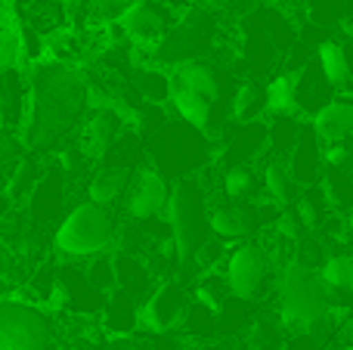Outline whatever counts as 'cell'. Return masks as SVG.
<instances>
[{"mask_svg": "<svg viewBox=\"0 0 353 350\" xmlns=\"http://www.w3.org/2000/svg\"><path fill=\"white\" fill-rule=\"evenodd\" d=\"M292 332L285 329L279 313H257L242 332L245 350H285Z\"/></svg>", "mask_w": 353, "mask_h": 350, "instance_id": "cell-23", "label": "cell"}, {"mask_svg": "<svg viewBox=\"0 0 353 350\" xmlns=\"http://www.w3.org/2000/svg\"><path fill=\"white\" fill-rule=\"evenodd\" d=\"M192 301L195 298L189 295V289L180 279H165V282H159V289L143 301V329L140 332H149L152 338L180 335L183 326H186L189 310H192Z\"/></svg>", "mask_w": 353, "mask_h": 350, "instance_id": "cell-8", "label": "cell"}, {"mask_svg": "<svg viewBox=\"0 0 353 350\" xmlns=\"http://www.w3.org/2000/svg\"><path fill=\"white\" fill-rule=\"evenodd\" d=\"M0 347L3 350H59L56 313L31 301L6 295L0 301Z\"/></svg>", "mask_w": 353, "mask_h": 350, "instance_id": "cell-6", "label": "cell"}, {"mask_svg": "<svg viewBox=\"0 0 353 350\" xmlns=\"http://www.w3.org/2000/svg\"><path fill=\"white\" fill-rule=\"evenodd\" d=\"M115 242L118 223L112 208L84 198L62 214V223L53 233V251L68 264H87L99 254L115 251Z\"/></svg>", "mask_w": 353, "mask_h": 350, "instance_id": "cell-3", "label": "cell"}, {"mask_svg": "<svg viewBox=\"0 0 353 350\" xmlns=\"http://www.w3.org/2000/svg\"><path fill=\"white\" fill-rule=\"evenodd\" d=\"M276 313L292 335H319L338 307L335 291L325 285L323 273L294 258L276 276Z\"/></svg>", "mask_w": 353, "mask_h": 350, "instance_id": "cell-2", "label": "cell"}, {"mask_svg": "<svg viewBox=\"0 0 353 350\" xmlns=\"http://www.w3.org/2000/svg\"><path fill=\"white\" fill-rule=\"evenodd\" d=\"M261 180H263V198H270L279 208H294L301 192H304V186L294 180L288 161L276 158V155H267L261 161Z\"/></svg>", "mask_w": 353, "mask_h": 350, "instance_id": "cell-16", "label": "cell"}, {"mask_svg": "<svg viewBox=\"0 0 353 350\" xmlns=\"http://www.w3.org/2000/svg\"><path fill=\"white\" fill-rule=\"evenodd\" d=\"M16 19L28 28H34L47 41L72 28V12H68L65 0H31Z\"/></svg>", "mask_w": 353, "mask_h": 350, "instance_id": "cell-17", "label": "cell"}, {"mask_svg": "<svg viewBox=\"0 0 353 350\" xmlns=\"http://www.w3.org/2000/svg\"><path fill=\"white\" fill-rule=\"evenodd\" d=\"M220 192L226 196V202H239V205H251L263 196V180H261V167L257 165H236L226 167L220 174Z\"/></svg>", "mask_w": 353, "mask_h": 350, "instance_id": "cell-24", "label": "cell"}, {"mask_svg": "<svg viewBox=\"0 0 353 350\" xmlns=\"http://www.w3.org/2000/svg\"><path fill=\"white\" fill-rule=\"evenodd\" d=\"M171 189H174V180H168L149 161V165H143L137 171L128 198H124V211H128L130 220H140V223L165 220L168 205H171Z\"/></svg>", "mask_w": 353, "mask_h": 350, "instance_id": "cell-10", "label": "cell"}, {"mask_svg": "<svg viewBox=\"0 0 353 350\" xmlns=\"http://www.w3.org/2000/svg\"><path fill=\"white\" fill-rule=\"evenodd\" d=\"M338 96H341V93L332 87V81L323 74L316 56H313V59L298 72V109H301V115L310 121V118L319 115L325 105L335 103Z\"/></svg>", "mask_w": 353, "mask_h": 350, "instance_id": "cell-15", "label": "cell"}, {"mask_svg": "<svg viewBox=\"0 0 353 350\" xmlns=\"http://www.w3.org/2000/svg\"><path fill=\"white\" fill-rule=\"evenodd\" d=\"M220 41H223V25L220 16L205 6H192L189 12H183L171 28V34L159 43V50L149 53V62L161 68H180L186 62L211 59L217 53Z\"/></svg>", "mask_w": 353, "mask_h": 350, "instance_id": "cell-5", "label": "cell"}, {"mask_svg": "<svg viewBox=\"0 0 353 350\" xmlns=\"http://www.w3.org/2000/svg\"><path fill=\"white\" fill-rule=\"evenodd\" d=\"M176 12L168 6V0H130L121 12V28L128 31L130 43L137 50V65L149 62V53L159 50V43L171 34L176 25Z\"/></svg>", "mask_w": 353, "mask_h": 350, "instance_id": "cell-7", "label": "cell"}, {"mask_svg": "<svg viewBox=\"0 0 353 350\" xmlns=\"http://www.w3.org/2000/svg\"><path fill=\"white\" fill-rule=\"evenodd\" d=\"M97 3H109V6H128L130 0H97Z\"/></svg>", "mask_w": 353, "mask_h": 350, "instance_id": "cell-32", "label": "cell"}, {"mask_svg": "<svg viewBox=\"0 0 353 350\" xmlns=\"http://www.w3.org/2000/svg\"><path fill=\"white\" fill-rule=\"evenodd\" d=\"M171 78H174L176 87H183V90L195 93V96L208 99V103H214V105H217L220 93H223V90H220V68L214 65L211 59L186 62V65L174 68Z\"/></svg>", "mask_w": 353, "mask_h": 350, "instance_id": "cell-20", "label": "cell"}, {"mask_svg": "<svg viewBox=\"0 0 353 350\" xmlns=\"http://www.w3.org/2000/svg\"><path fill=\"white\" fill-rule=\"evenodd\" d=\"M313 127V134L319 136L323 146L332 143H353V103L338 96L332 105H325L319 115H313L307 121Z\"/></svg>", "mask_w": 353, "mask_h": 350, "instance_id": "cell-18", "label": "cell"}, {"mask_svg": "<svg viewBox=\"0 0 353 350\" xmlns=\"http://www.w3.org/2000/svg\"><path fill=\"white\" fill-rule=\"evenodd\" d=\"M134 177H137V171H130V167H121V165H97L90 183H87V198H90V202H97V205H105V208H112V205H115L121 196L128 198Z\"/></svg>", "mask_w": 353, "mask_h": 350, "instance_id": "cell-19", "label": "cell"}, {"mask_svg": "<svg viewBox=\"0 0 353 350\" xmlns=\"http://www.w3.org/2000/svg\"><path fill=\"white\" fill-rule=\"evenodd\" d=\"M316 62L323 68V74L332 81L338 93L344 90H353V72H350V56H347V47L338 41H323L316 47Z\"/></svg>", "mask_w": 353, "mask_h": 350, "instance_id": "cell-25", "label": "cell"}, {"mask_svg": "<svg viewBox=\"0 0 353 350\" xmlns=\"http://www.w3.org/2000/svg\"><path fill=\"white\" fill-rule=\"evenodd\" d=\"M199 6L217 12V16H242L254 6V0H199Z\"/></svg>", "mask_w": 353, "mask_h": 350, "instance_id": "cell-30", "label": "cell"}, {"mask_svg": "<svg viewBox=\"0 0 353 350\" xmlns=\"http://www.w3.org/2000/svg\"><path fill=\"white\" fill-rule=\"evenodd\" d=\"M211 229L220 242H248L257 233H263V217L257 202H220L211 211Z\"/></svg>", "mask_w": 353, "mask_h": 350, "instance_id": "cell-13", "label": "cell"}, {"mask_svg": "<svg viewBox=\"0 0 353 350\" xmlns=\"http://www.w3.org/2000/svg\"><path fill=\"white\" fill-rule=\"evenodd\" d=\"M323 279L335 295H353V254L341 251V254H329L323 270Z\"/></svg>", "mask_w": 353, "mask_h": 350, "instance_id": "cell-29", "label": "cell"}, {"mask_svg": "<svg viewBox=\"0 0 353 350\" xmlns=\"http://www.w3.org/2000/svg\"><path fill=\"white\" fill-rule=\"evenodd\" d=\"M115 273H118V289L130 291V295L140 298V301H146V298L159 289V276L152 273L146 258H134V254L115 251Z\"/></svg>", "mask_w": 353, "mask_h": 350, "instance_id": "cell-22", "label": "cell"}, {"mask_svg": "<svg viewBox=\"0 0 353 350\" xmlns=\"http://www.w3.org/2000/svg\"><path fill=\"white\" fill-rule=\"evenodd\" d=\"M28 115L19 130L25 149L34 155H59L78 136L90 112V78L87 68L37 62L28 72Z\"/></svg>", "mask_w": 353, "mask_h": 350, "instance_id": "cell-1", "label": "cell"}, {"mask_svg": "<svg viewBox=\"0 0 353 350\" xmlns=\"http://www.w3.org/2000/svg\"><path fill=\"white\" fill-rule=\"evenodd\" d=\"M99 326H103L105 338H130V335H137L143 329V301L134 298L130 291L115 289L103 304Z\"/></svg>", "mask_w": 353, "mask_h": 350, "instance_id": "cell-14", "label": "cell"}, {"mask_svg": "<svg viewBox=\"0 0 353 350\" xmlns=\"http://www.w3.org/2000/svg\"><path fill=\"white\" fill-rule=\"evenodd\" d=\"M294 211L301 214V220H304V227L310 229V233L325 229L332 223V217H335V211H332V205H329V198H325L323 186H310V189L301 192Z\"/></svg>", "mask_w": 353, "mask_h": 350, "instance_id": "cell-27", "label": "cell"}, {"mask_svg": "<svg viewBox=\"0 0 353 350\" xmlns=\"http://www.w3.org/2000/svg\"><path fill=\"white\" fill-rule=\"evenodd\" d=\"M68 192H72V186H68V177L62 174L59 161L53 158V161H50V167H47V174L41 177V183H37L34 192L28 196V202L22 205V211H25V217H28L31 227L41 229L43 223H50V220L62 223L59 211L65 208Z\"/></svg>", "mask_w": 353, "mask_h": 350, "instance_id": "cell-12", "label": "cell"}, {"mask_svg": "<svg viewBox=\"0 0 353 350\" xmlns=\"http://www.w3.org/2000/svg\"><path fill=\"white\" fill-rule=\"evenodd\" d=\"M267 3H270V6H273V10H282V6H285V3H288V0H267Z\"/></svg>", "mask_w": 353, "mask_h": 350, "instance_id": "cell-33", "label": "cell"}, {"mask_svg": "<svg viewBox=\"0 0 353 350\" xmlns=\"http://www.w3.org/2000/svg\"><path fill=\"white\" fill-rule=\"evenodd\" d=\"M105 350H155V347H152V341H143L137 335H130V338H109L105 341Z\"/></svg>", "mask_w": 353, "mask_h": 350, "instance_id": "cell-31", "label": "cell"}, {"mask_svg": "<svg viewBox=\"0 0 353 350\" xmlns=\"http://www.w3.org/2000/svg\"><path fill=\"white\" fill-rule=\"evenodd\" d=\"M211 211H214V198L205 189L199 177H183L174 180L171 189V205H168V227L174 236V248L180 258V270L192 264V258L214 239L211 229Z\"/></svg>", "mask_w": 353, "mask_h": 350, "instance_id": "cell-4", "label": "cell"}, {"mask_svg": "<svg viewBox=\"0 0 353 350\" xmlns=\"http://www.w3.org/2000/svg\"><path fill=\"white\" fill-rule=\"evenodd\" d=\"M267 93H270V118H285V115L304 118L298 109V74L279 72L276 78H270Z\"/></svg>", "mask_w": 353, "mask_h": 350, "instance_id": "cell-26", "label": "cell"}, {"mask_svg": "<svg viewBox=\"0 0 353 350\" xmlns=\"http://www.w3.org/2000/svg\"><path fill=\"white\" fill-rule=\"evenodd\" d=\"M319 186H323V192L335 214H353V171L329 167V171L323 174V183Z\"/></svg>", "mask_w": 353, "mask_h": 350, "instance_id": "cell-28", "label": "cell"}, {"mask_svg": "<svg viewBox=\"0 0 353 350\" xmlns=\"http://www.w3.org/2000/svg\"><path fill=\"white\" fill-rule=\"evenodd\" d=\"M124 109H128V105H124ZM124 109H90L87 112L74 143L84 149V155L90 161L103 165V161L109 158V152L115 149V143L124 136V130H128Z\"/></svg>", "mask_w": 353, "mask_h": 350, "instance_id": "cell-11", "label": "cell"}, {"mask_svg": "<svg viewBox=\"0 0 353 350\" xmlns=\"http://www.w3.org/2000/svg\"><path fill=\"white\" fill-rule=\"evenodd\" d=\"M270 270H276V267L261 239L239 242L230 251L226 267H223L226 279H230V289L239 301H257L270 282Z\"/></svg>", "mask_w": 353, "mask_h": 350, "instance_id": "cell-9", "label": "cell"}, {"mask_svg": "<svg viewBox=\"0 0 353 350\" xmlns=\"http://www.w3.org/2000/svg\"><path fill=\"white\" fill-rule=\"evenodd\" d=\"M270 115V93L267 84L248 78L236 87L230 99V121L232 124H257Z\"/></svg>", "mask_w": 353, "mask_h": 350, "instance_id": "cell-21", "label": "cell"}]
</instances>
